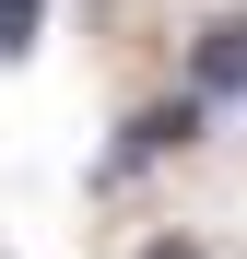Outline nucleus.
<instances>
[{"instance_id":"nucleus-4","label":"nucleus","mask_w":247,"mask_h":259,"mask_svg":"<svg viewBox=\"0 0 247 259\" xmlns=\"http://www.w3.org/2000/svg\"><path fill=\"white\" fill-rule=\"evenodd\" d=\"M130 259H212V247H200V236H141Z\"/></svg>"},{"instance_id":"nucleus-1","label":"nucleus","mask_w":247,"mask_h":259,"mask_svg":"<svg viewBox=\"0 0 247 259\" xmlns=\"http://www.w3.org/2000/svg\"><path fill=\"white\" fill-rule=\"evenodd\" d=\"M188 142H200V95H165V106H141L130 130H118V153H106V165L130 177V165H153V153H188Z\"/></svg>"},{"instance_id":"nucleus-2","label":"nucleus","mask_w":247,"mask_h":259,"mask_svg":"<svg viewBox=\"0 0 247 259\" xmlns=\"http://www.w3.org/2000/svg\"><path fill=\"white\" fill-rule=\"evenodd\" d=\"M188 95H247V12L200 24V48H188Z\"/></svg>"},{"instance_id":"nucleus-3","label":"nucleus","mask_w":247,"mask_h":259,"mask_svg":"<svg viewBox=\"0 0 247 259\" xmlns=\"http://www.w3.org/2000/svg\"><path fill=\"white\" fill-rule=\"evenodd\" d=\"M35 24H47V0H0V59H35Z\"/></svg>"}]
</instances>
